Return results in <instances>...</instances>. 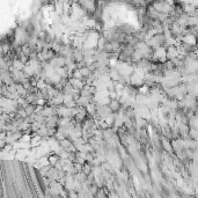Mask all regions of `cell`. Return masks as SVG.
<instances>
[{
	"label": "cell",
	"instance_id": "6da1fadb",
	"mask_svg": "<svg viewBox=\"0 0 198 198\" xmlns=\"http://www.w3.org/2000/svg\"><path fill=\"white\" fill-rule=\"evenodd\" d=\"M121 104H122V102L119 101L118 99H114V100H111L110 103L108 104L109 107H110V109L112 111H118L119 109H121Z\"/></svg>",
	"mask_w": 198,
	"mask_h": 198
}]
</instances>
